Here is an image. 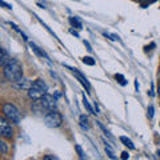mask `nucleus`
Masks as SVG:
<instances>
[{
	"instance_id": "obj_1",
	"label": "nucleus",
	"mask_w": 160,
	"mask_h": 160,
	"mask_svg": "<svg viewBox=\"0 0 160 160\" xmlns=\"http://www.w3.org/2000/svg\"><path fill=\"white\" fill-rule=\"evenodd\" d=\"M3 75L6 80L11 83H15L23 78V67L16 59H11L9 62L3 67Z\"/></svg>"
},
{
	"instance_id": "obj_2",
	"label": "nucleus",
	"mask_w": 160,
	"mask_h": 160,
	"mask_svg": "<svg viewBox=\"0 0 160 160\" xmlns=\"http://www.w3.org/2000/svg\"><path fill=\"white\" fill-rule=\"evenodd\" d=\"M27 92H28V98L32 102H40V99L47 93V84L42 79H36V80H33L31 88Z\"/></svg>"
},
{
	"instance_id": "obj_3",
	"label": "nucleus",
	"mask_w": 160,
	"mask_h": 160,
	"mask_svg": "<svg viewBox=\"0 0 160 160\" xmlns=\"http://www.w3.org/2000/svg\"><path fill=\"white\" fill-rule=\"evenodd\" d=\"M2 111H3V116L7 118L12 124H19L20 120H22L19 109L12 103H4L2 107Z\"/></svg>"
},
{
	"instance_id": "obj_4",
	"label": "nucleus",
	"mask_w": 160,
	"mask_h": 160,
	"mask_svg": "<svg viewBox=\"0 0 160 160\" xmlns=\"http://www.w3.org/2000/svg\"><path fill=\"white\" fill-rule=\"evenodd\" d=\"M44 123H46V126L49 128H59L63 124V116L56 109H55V111H49L46 116H44Z\"/></svg>"
},
{
	"instance_id": "obj_5",
	"label": "nucleus",
	"mask_w": 160,
	"mask_h": 160,
	"mask_svg": "<svg viewBox=\"0 0 160 160\" xmlns=\"http://www.w3.org/2000/svg\"><path fill=\"white\" fill-rule=\"evenodd\" d=\"M11 122L7 119L2 116L0 119V135L4 138V139H12L13 138V128L11 127Z\"/></svg>"
},
{
	"instance_id": "obj_6",
	"label": "nucleus",
	"mask_w": 160,
	"mask_h": 160,
	"mask_svg": "<svg viewBox=\"0 0 160 160\" xmlns=\"http://www.w3.org/2000/svg\"><path fill=\"white\" fill-rule=\"evenodd\" d=\"M40 106H42L43 109H46V111H55V108H56V99L51 95L46 93L44 96L40 99Z\"/></svg>"
},
{
	"instance_id": "obj_7",
	"label": "nucleus",
	"mask_w": 160,
	"mask_h": 160,
	"mask_svg": "<svg viewBox=\"0 0 160 160\" xmlns=\"http://www.w3.org/2000/svg\"><path fill=\"white\" fill-rule=\"evenodd\" d=\"M67 68H68V69H71V72L75 75V76H76V79L79 80V82L83 84V87L87 89V92H89V91H91V86H89V82H88V80H87V78L84 76V75H83L82 72H79L76 68H71V67H67Z\"/></svg>"
},
{
	"instance_id": "obj_8",
	"label": "nucleus",
	"mask_w": 160,
	"mask_h": 160,
	"mask_svg": "<svg viewBox=\"0 0 160 160\" xmlns=\"http://www.w3.org/2000/svg\"><path fill=\"white\" fill-rule=\"evenodd\" d=\"M32 83L33 82H31L29 79H24V78H22L20 80H18V82H15L13 83V87L15 88H18V89H28L31 88V86H32Z\"/></svg>"
},
{
	"instance_id": "obj_9",
	"label": "nucleus",
	"mask_w": 160,
	"mask_h": 160,
	"mask_svg": "<svg viewBox=\"0 0 160 160\" xmlns=\"http://www.w3.org/2000/svg\"><path fill=\"white\" fill-rule=\"evenodd\" d=\"M29 47L32 48V51H33L35 53H36L38 56H42V58H46V59H48V55H47L46 52H44L43 49H40V48L36 46V44H33V43H29Z\"/></svg>"
},
{
	"instance_id": "obj_10",
	"label": "nucleus",
	"mask_w": 160,
	"mask_h": 160,
	"mask_svg": "<svg viewBox=\"0 0 160 160\" xmlns=\"http://www.w3.org/2000/svg\"><path fill=\"white\" fill-rule=\"evenodd\" d=\"M120 142H122L126 147H128L129 149H135V146H133V143H132L131 139H128L126 136H120Z\"/></svg>"
},
{
	"instance_id": "obj_11",
	"label": "nucleus",
	"mask_w": 160,
	"mask_h": 160,
	"mask_svg": "<svg viewBox=\"0 0 160 160\" xmlns=\"http://www.w3.org/2000/svg\"><path fill=\"white\" fill-rule=\"evenodd\" d=\"M9 60H11V58L8 56V53H7V51L4 48H2V60H0V63H2V66L4 67L6 66V64L9 62Z\"/></svg>"
},
{
	"instance_id": "obj_12",
	"label": "nucleus",
	"mask_w": 160,
	"mask_h": 160,
	"mask_svg": "<svg viewBox=\"0 0 160 160\" xmlns=\"http://www.w3.org/2000/svg\"><path fill=\"white\" fill-rule=\"evenodd\" d=\"M69 23H71L72 26L75 28H78V29H82L83 28V24H82V22H80L78 18H69Z\"/></svg>"
},
{
	"instance_id": "obj_13",
	"label": "nucleus",
	"mask_w": 160,
	"mask_h": 160,
	"mask_svg": "<svg viewBox=\"0 0 160 160\" xmlns=\"http://www.w3.org/2000/svg\"><path fill=\"white\" fill-rule=\"evenodd\" d=\"M79 120H80V126H82L83 129H89V127H88V118L86 116V115H82Z\"/></svg>"
},
{
	"instance_id": "obj_14",
	"label": "nucleus",
	"mask_w": 160,
	"mask_h": 160,
	"mask_svg": "<svg viewBox=\"0 0 160 160\" xmlns=\"http://www.w3.org/2000/svg\"><path fill=\"white\" fill-rule=\"evenodd\" d=\"M0 152H2L3 155L8 153V146H7V143L4 142V140H0Z\"/></svg>"
},
{
	"instance_id": "obj_15",
	"label": "nucleus",
	"mask_w": 160,
	"mask_h": 160,
	"mask_svg": "<svg viewBox=\"0 0 160 160\" xmlns=\"http://www.w3.org/2000/svg\"><path fill=\"white\" fill-rule=\"evenodd\" d=\"M115 79H116V82H119L120 84H122V86H127L126 78H124L122 73H116V75H115Z\"/></svg>"
},
{
	"instance_id": "obj_16",
	"label": "nucleus",
	"mask_w": 160,
	"mask_h": 160,
	"mask_svg": "<svg viewBox=\"0 0 160 160\" xmlns=\"http://www.w3.org/2000/svg\"><path fill=\"white\" fill-rule=\"evenodd\" d=\"M83 103H84V107H86V108L88 109V112H91V113H96V112L93 111V108L91 107V104H89V102H88V100L86 99V95H84V96H83Z\"/></svg>"
},
{
	"instance_id": "obj_17",
	"label": "nucleus",
	"mask_w": 160,
	"mask_h": 160,
	"mask_svg": "<svg viewBox=\"0 0 160 160\" xmlns=\"http://www.w3.org/2000/svg\"><path fill=\"white\" fill-rule=\"evenodd\" d=\"M83 63L87 64V66H95V63H96V62H95L91 56H84L83 58Z\"/></svg>"
},
{
	"instance_id": "obj_18",
	"label": "nucleus",
	"mask_w": 160,
	"mask_h": 160,
	"mask_svg": "<svg viewBox=\"0 0 160 160\" xmlns=\"http://www.w3.org/2000/svg\"><path fill=\"white\" fill-rule=\"evenodd\" d=\"M75 149H76V152H78V155H79L80 159H84V158H86V156H84V152H83L82 147H80L79 144H76V146H75Z\"/></svg>"
},
{
	"instance_id": "obj_19",
	"label": "nucleus",
	"mask_w": 160,
	"mask_h": 160,
	"mask_svg": "<svg viewBox=\"0 0 160 160\" xmlns=\"http://www.w3.org/2000/svg\"><path fill=\"white\" fill-rule=\"evenodd\" d=\"M106 153H107L111 159H116V156H115V153H113V151L111 149V147H109V146H106Z\"/></svg>"
},
{
	"instance_id": "obj_20",
	"label": "nucleus",
	"mask_w": 160,
	"mask_h": 160,
	"mask_svg": "<svg viewBox=\"0 0 160 160\" xmlns=\"http://www.w3.org/2000/svg\"><path fill=\"white\" fill-rule=\"evenodd\" d=\"M11 27H12V28H13V29H15V31H16V32H19L20 35H22V36H23V39H24V40H28V39H27V36H26V35H24V33L22 32V29H19V28H18V26H15L13 23H11Z\"/></svg>"
},
{
	"instance_id": "obj_21",
	"label": "nucleus",
	"mask_w": 160,
	"mask_h": 160,
	"mask_svg": "<svg viewBox=\"0 0 160 160\" xmlns=\"http://www.w3.org/2000/svg\"><path fill=\"white\" fill-rule=\"evenodd\" d=\"M142 2V4H143V7H147L148 4H151V3H155L156 0H140Z\"/></svg>"
},
{
	"instance_id": "obj_22",
	"label": "nucleus",
	"mask_w": 160,
	"mask_h": 160,
	"mask_svg": "<svg viewBox=\"0 0 160 160\" xmlns=\"http://www.w3.org/2000/svg\"><path fill=\"white\" fill-rule=\"evenodd\" d=\"M104 36H107L108 39L113 40V42H116V40H119V36H118V35H107V33H104Z\"/></svg>"
},
{
	"instance_id": "obj_23",
	"label": "nucleus",
	"mask_w": 160,
	"mask_h": 160,
	"mask_svg": "<svg viewBox=\"0 0 160 160\" xmlns=\"http://www.w3.org/2000/svg\"><path fill=\"white\" fill-rule=\"evenodd\" d=\"M148 118L149 119L153 118V106H149L148 107Z\"/></svg>"
},
{
	"instance_id": "obj_24",
	"label": "nucleus",
	"mask_w": 160,
	"mask_h": 160,
	"mask_svg": "<svg viewBox=\"0 0 160 160\" xmlns=\"http://www.w3.org/2000/svg\"><path fill=\"white\" fill-rule=\"evenodd\" d=\"M0 4H2L3 7H6V8H8V9H12V6H9V4H7L6 2H4V0H2V2H0Z\"/></svg>"
},
{
	"instance_id": "obj_25",
	"label": "nucleus",
	"mask_w": 160,
	"mask_h": 160,
	"mask_svg": "<svg viewBox=\"0 0 160 160\" xmlns=\"http://www.w3.org/2000/svg\"><path fill=\"white\" fill-rule=\"evenodd\" d=\"M129 158V153L127 152V151H124V152H122V159L123 160H127Z\"/></svg>"
},
{
	"instance_id": "obj_26",
	"label": "nucleus",
	"mask_w": 160,
	"mask_h": 160,
	"mask_svg": "<svg viewBox=\"0 0 160 160\" xmlns=\"http://www.w3.org/2000/svg\"><path fill=\"white\" fill-rule=\"evenodd\" d=\"M84 46L87 47L88 51H92V48H91V46H89V43H88V42H86V40H84Z\"/></svg>"
},
{
	"instance_id": "obj_27",
	"label": "nucleus",
	"mask_w": 160,
	"mask_h": 160,
	"mask_svg": "<svg viewBox=\"0 0 160 160\" xmlns=\"http://www.w3.org/2000/svg\"><path fill=\"white\" fill-rule=\"evenodd\" d=\"M44 159L46 160H49V159H58L56 156H44Z\"/></svg>"
},
{
	"instance_id": "obj_28",
	"label": "nucleus",
	"mask_w": 160,
	"mask_h": 160,
	"mask_svg": "<svg viewBox=\"0 0 160 160\" xmlns=\"http://www.w3.org/2000/svg\"><path fill=\"white\" fill-rule=\"evenodd\" d=\"M135 88H136V91L139 89V86H138V82H135Z\"/></svg>"
},
{
	"instance_id": "obj_29",
	"label": "nucleus",
	"mask_w": 160,
	"mask_h": 160,
	"mask_svg": "<svg viewBox=\"0 0 160 160\" xmlns=\"http://www.w3.org/2000/svg\"><path fill=\"white\" fill-rule=\"evenodd\" d=\"M159 95H160V86H159Z\"/></svg>"
},
{
	"instance_id": "obj_30",
	"label": "nucleus",
	"mask_w": 160,
	"mask_h": 160,
	"mask_svg": "<svg viewBox=\"0 0 160 160\" xmlns=\"http://www.w3.org/2000/svg\"><path fill=\"white\" fill-rule=\"evenodd\" d=\"M159 75H160V73H159Z\"/></svg>"
}]
</instances>
